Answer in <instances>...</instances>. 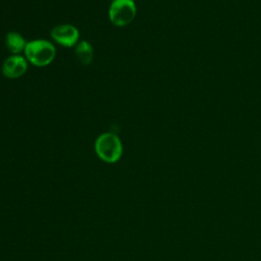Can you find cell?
<instances>
[{
    "mask_svg": "<svg viewBox=\"0 0 261 261\" xmlns=\"http://www.w3.org/2000/svg\"><path fill=\"white\" fill-rule=\"evenodd\" d=\"M111 1H113V0H111Z\"/></svg>",
    "mask_w": 261,
    "mask_h": 261,
    "instance_id": "ba28073f",
    "label": "cell"
},
{
    "mask_svg": "<svg viewBox=\"0 0 261 261\" xmlns=\"http://www.w3.org/2000/svg\"><path fill=\"white\" fill-rule=\"evenodd\" d=\"M95 152L104 162L114 163L122 155V143L118 136L112 133H103L95 141Z\"/></svg>",
    "mask_w": 261,
    "mask_h": 261,
    "instance_id": "7a4b0ae2",
    "label": "cell"
},
{
    "mask_svg": "<svg viewBox=\"0 0 261 261\" xmlns=\"http://www.w3.org/2000/svg\"><path fill=\"white\" fill-rule=\"evenodd\" d=\"M51 39L58 45L70 48L75 47L80 42V32L79 30L69 23H61L52 28L50 32Z\"/></svg>",
    "mask_w": 261,
    "mask_h": 261,
    "instance_id": "277c9868",
    "label": "cell"
},
{
    "mask_svg": "<svg viewBox=\"0 0 261 261\" xmlns=\"http://www.w3.org/2000/svg\"><path fill=\"white\" fill-rule=\"evenodd\" d=\"M75 56L79 61L84 64L88 65L93 61L94 58V48L92 44L88 41H80L74 47Z\"/></svg>",
    "mask_w": 261,
    "mask_h": 261,
    "instance_id": "52a82bcc",
    "label": "cell"
},
{
    "mask_svg": "<svg viewBox=\"0 0 261 261\" xmlns=\"http://www.w3.org/2000/svg\"><path fill=\"white\" fill-rule=\"evenodd\" d=\"M29 66V61L20 54H11L2 65V73L7 79H18L22 76Z\"/></svg>",
    "mask_w": 261,
    "mask_h": 261,
    "instance_id": "5b68a950",
    "label": "cell"
},
{
    "mask_svg": "<svg viewBox=\"0 0 261 261\" xmlns=\"http://www.w3.org/2000/svg\"><path fill=\"white\" fill-rule=\"evenodd\" d=\"M27 43L22 35L14 31L7 33L5 37V45L11 54H20L23 52Z\"/></svg>",
    "mask_w": 261,
    "mask_h": 261,
    "instance_id": "8992f818",
    "label": "cell"
},
{
    "mask_svg": "<svg viewBox=\"0 0 261 261\" xmlns=\"http://www.w3.org/2000/svg\"><path fill=\"white\" fill-rule=\"evenodd\" d=\"M137 6L134 0H113L108 9L109 20L116 27H125L136 17Z\"/></svg>",
    "mask_w": 261,
    "mask_h": 261,
    "instance_id": "3957f363",
    "label": "cell"
},
{
    "mask_svg": "<svg viewBox=\"0 0 261 261\" xmlns=\"http://www.w3.org/2000/svg\"><path fill=\"white\" fill-rule=\"evenodd\" d=\"M24 57L35 66H47L55 58L56 48L52 42L44 39L29 41L24 48Z\"/></svg>",
    "mask_w": 261,
    "mask_h": 261,
    "instance_id": "6da1fadb",
    "label": "cell"
}]
</instances>
